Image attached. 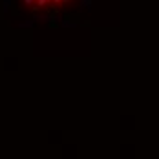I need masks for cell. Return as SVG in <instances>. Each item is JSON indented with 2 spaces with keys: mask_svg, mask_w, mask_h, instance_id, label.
<instances>
[{
  "mask_svg": "<svg viewBox=\"0 0 159 159\" xmlns=\"http://www.w3.org/2000/svg\"><path fill=\"white\" fill-rule=\"evenodd\" d=\"M49 2L48 0H35V7H44V6H48Z\"/></svg>",
  "mask_w": 159,
  "mask_h": 159,
  "instance_id": "obj_1",
  "label": "cell"
},
{
  "mask_svg": "<svg viewBox=\"0 0 159 159\" xmlns=\"http://www.w3.org/2000/svg\"><path fill=\"white\" fill-rule=\"evenodd\" d=\"M26 6H35V0H24Z\"/></svg>",
  "mask_w": 159,
  "mask_h": 159,
  "instance_id": "obj_2",
  "label": "cell"
},
{
  "mask_svg": "<svg viewBox=\"0 0 159 159\" xmlns=\"http://www.w3.org/2000/svg\"><path fill=\"white\" fill-rule=\"evenodd\" d=\"M90 4H92V0H82V6H86V7H90Z\"/></svg>",
  "mask_w": 159,
  "mask_h": 159,
  "instance_id": "obj_3",
  "label": "cell"
},
{
  "mask_svg": "<svg viewBox=\"0 0 159 159\" xmlns=\"http://www.w3.org/2000/svg\"><path fill=\"white\" fill-rule=\"evenodd\" d=\"M48 2H51V0H48Z\"/></svg>",
  "mask_w": 159,
  "mask_h": 159,
  "instance_id": "obj_4",
  "label": "cell"
}]
</instances>
